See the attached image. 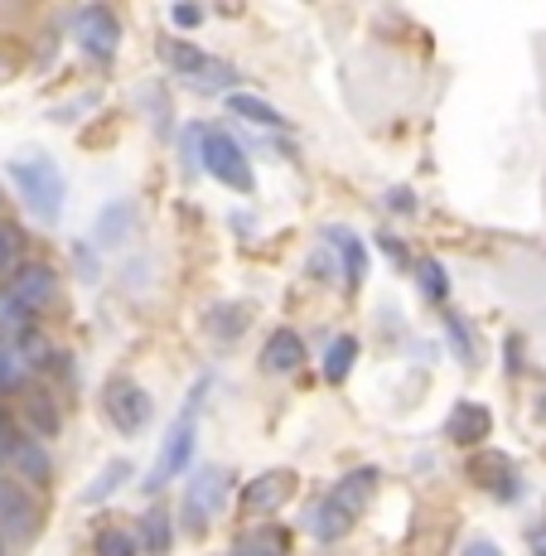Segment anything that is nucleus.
Wrapping results in <instances>:
<instances>
[{"label": "nucleus", "mask_w": 546, "mask_h": 556, "mask_svg": "<svg viewBox=\"0 0 546 556\" xmlns=\"http://www.w3.org/2000/svg\"><path fill=\"white\" fill-rule=\"evenodd\" d=\"M199 397H203V388H199ZM199 397H189V406L175 416V426H169L165 445H160L155 469L145 475V489H165L169 479H179L189 465H194V435H199V426H194V406H199Z\"/></svg>", "instance_id": "7ed1b4c3"}, {"label": "nucleus", "mask_w": 546, "mask_h": 556, "mask_svg": "<svg viewBox=\"0 0 546 556\" xmlns=\"http://www.w3.org/2000/svg\"><path fill=\"white\" fill-rule=\"evenodd\" d=\"M285 552H291V532L285 528H262V532H252V538H242L232 556H285Z\"/></svg>", "instance_id": "6ab92c4d"}, {"label": "nucleus", "mask_w": 546, "mask_h": 556, "mask_svg": "<svg viewBox=\"0 0 546 556\" xmlns=\"http://www.w3.org/2000/svg\"><path fill=\"white\" fill-rule=\"evenodd\" d=\"M325 238L334 242L339 252H344V266H348V286H363V271H368V252H363V242L358 238H348L344 228H325Z\"/></svg>", "instance_id": "aec40b11"}, {"label": "nucleus", "mask_w": 546, "mask_h": 556, "mask_svg": "<svg viewBox=\"0 0 546 556\" xmlns=\"http://www.w3.org/2000/svg\"><path fill=\"white\" fill-rule=\"evenodd\" d=\"M358 339L353 334H339L334 344H329V354H325V382H344L348 372H353V363H358Z\"/></svg>", "instance_id": "a211bd4d"}, {"label": "nucleus", "mask_w": 546, "mask_h": 556, "mask_svg": "<svg viewBox=\"0 0 546 556\" xmlns=\"http://www.w3.org/2000/svg\"><path fill=\"white\" fill-rule=\"evenodd\" d=\"M20 325H29V315L0 291V334H10V329H20Z\"/></svg>", "instance_id": "cd10ccee"}, {"label": "nucleus", "mask_w": 546, "mask_h": 556, "mask_svg": "<svg viewBox=\"0 0 546 556\" xmlns=\"http://www.w3.org/2000/svg\"><path fill=\"white\" fill-rule=\"evenodd\" d=\"M228 106H232V116H247V122H256V126H285V116L276 112L271 102L252 98V92H232Z\"/></svg>", "instance_id": "412c9836"}, {"label": "nucleus", "mask_w": 546, "mask_h": 556, "mask_svg": "<svg viewBox=\"0 0 546 556\" xmlns=\"http://www.w3.org/2000/svg\"><path fill=\"white\" fill-rule=\"evenodd\" d=\"M0 445H5V431H0Z\"/></svg>", "instance_id": "2f4dec72"}, {"label": "nucleus", "mask_w": 546, "mask_h": 556, "mask_svg": "<svg viewBox=\"0 0 546 556\" xmlns=\"http://www.w3.org/2000/svg\"><path fill=\"white\" fill-rule=\"evenodd\" d=\"M92 552L98 556H141V542H136V528H102Z\"/></svg>", "instance_id": "b1692460"}, {"label": "nucleus", "mask_w": 546, "mask_h": 556, "mask_svg": "<svg viewBox=\"0 0 546 556\" xmlns=\"http://www.w3.org/2000/svg\"><path fill=\"white\" fill-rule=\"evenodd\" d=\"M295 494V475L291 469H271V475H256L242 484V508H252V513H271V508H281L285 498Z\"/></svg>", "instance_id": "f8f14e48"}, {"label": "nucleus", "mask_w": 546, "mask_h": 556, "mask_svg": "<svg viewBox=\"0 0 546 556\" xmlns=\"http://www.w3.org/2000/svg\"><path fill=\"white\" fill-rule=\"evenodd\" d=\"M39 528V504L20 479L0 475V538H29Z\"/></svg>", "instance_id": "1a4fd4ad"}, {"label": "nucleus", "mask_w": 546, "mask_h": 556, "mask_svg": "<svg viewBox=\"0 0 546 556\" xmlns=\"http://www.w3.org/2000/svg\"><path fill=\"white\" fill-rule=\"evenodd\" d=\"M474 479H479V484H488V489H494V494H503V498L518 489V479H512V459H503V455L474 459Z\"/></svg>", "instance_id": "dca6fc26"}, {"label": "nucleus", "mask_w": 546, "mask_h": 556, "mask_svg": "<svg viewBox=\"0 0 546 556\" xmlns=\"http://www.w3.org/2000/svg\"><path fill=\"white\" fill-rule=\"evenodd\" d=\"M459 556H503V552H498V542H488V538H474V542H469V547L459 552Z\"/></svg>", "instance_id": "c756f323"}, {"label": "nucleus", "mask_w": 546, "mask_h": 556, "mask_svg": "<svg viewBox=\"0 0 546 556\" xmlns=\"http://www.w3.org/2000/svg\"><path fill=\"white\" fill-rule=\"evenodd\" d=\"M78 45H82V53H88V59L112 63L116 45H122V25H116L112 10H102V5L82 10V15H78Z\"/></svg>", "instance_id": "9d476101"}, {"label": "nucleus", "mask_w": 546, "mask_h": 556, "mask_svg": "<svg viewBox=\"0 0 546 556\" xmlns=\"http://www.w3.org/2000/svg\"><path fill=\"white\" fill-rule=\"evenodd\" d=\"M421 286H426V295H435V301H445V271H441V262H421Z\"/></svg>", "instance_id": "bb28decb"}, {"label": "nucleus", "mask_w": 546, "mask_h": 556, "mask_svg": "<svg viewBox=\"0 0 546 556\" xmlns=\"http://www.w3.org/2000/svg\"><path fill=\"white\" fill-rule=\"evenodd\" d=\"M537 556H546V528L537 532Z\"/></svg>", "instance_id": "7c9ffc66"}, {"label": "nucleus", "mask_w": 546, "mask_h": 556, "mask_svg": "<svg viewBox=\"0 0 546 556\" xmlns=\"http://www.w3.org/2000/svg\"><path fill=\"white\" fill-rule=\"evenodd\" d=\"M15 416H20V426H25V435H35V441H53V435H59V426H63L59 402H53L45 388H20Z\"/></svg>", "instance_id": "9b49d317"}, {"label": "nucleus", "mask_w": 546, "mask_h": 556, "mask_svg": "<svg viewBox=\"0 0 546 556\" xmlns=\"http://www.w3.org/2000/svg\"><path fill=\"white\" fill-rule=\"evenodd\" d=\"M169 20H175L179 29H194V25H203V10L199 5H175L169 10Z\"/></svg>", "instance_id": "c85d7f7f"}, {"label": "nucleus", "mask_w": 546, "mask_h": 556, "mask_svg": "<svg viewBox=\"0 0 546 556\" xmlns=\"http://www.w3.org/2000/svg\"><path fill=\"white\" fill-rule=\"evenodd\" d=\"M165 59H169V68L179 73V78H189L194 88H228L238 73L228 68L223 59H213V53H203L199 45H189V39H165Z\"/></svg>", "instance_id": "0eeeda50"}, {"label": "nucleus", "mask_w": 546, "mask_h": 556, "mask_svg": "<svg viewBox=\"0 0 546 556\" xmlns=\"http://www.w3.org/2000/svg\"><path fill=\"white\" fill-rule=\"evenodd\" d=\"M25 358H20V349H15V339L10 334H0V392H20L25 388Z\"/></svg>", "instance_id": "5701e85b"}, {"label": "nucleus", "mask_w": 546, "mask_h": 556, "mask_svg": "<svg viewBox=\"0 0 546 556\" xmlns=\"http://www.w3.org/2000/svg\"><path fill=\"white\" fill-rule=\"evenodd\" d=\"M300 363H305V339H300L295 329H276L262 349V368L276 372V378H285V372H295Z\"/></svg>", "instance_id": "4468645a"}, {"label": "nucleus", "mask_w": 546, "mask_h": 556, "mask_svg": "<svg viewBox=\"0 0 546 556\" xmlns=\"http://www.w3.org/2000/svg\"><path fill=\"white\" fill-rule=\"evenodd\" d=\"M15 262H20V228L0 223V271H15Z\"/></svg>", "instance_id": "393cba45"}, {"label": "nucleus", "mask_w": 546, "mask_h": 556, "mask_svg": "<svg viewBox=\"0 0 546 556\" xmlns=\"http://www.w3.org/2000/svg\"><path fill=\"white\" fill-rule=\"evenodd\" d=\"M232 489H238V479H232L228 465H203L199 479L189 484V498H185V504H189V528H194V532H208V522L218 518L223 508H228Z\"/></svg>", "instance_id": "39448f33"}, {"label": "nucleus", "mask_w": 546, "mask_h": 556, "mask_svg": "<svg viewBox=\"0 0 546 556\" xmlns=\"http://www.w3.org/2000/svg\"><path fill=\"white\" fill-rule=\"evenodd\" d=\"M445 426H449V441L455 445H479L488 431H494V412H488L484 402H459Z\"/></svg>", "instance_id": "ddd939ff"}, {"label": "nucleus", "mask_w": 546, "mask_h": 556, "mask_svg": "<svg viewBox=\"0 0 546 556\" xmlns=\"http://www.w3.org/2000/svg\"><path fill=\"white\" fill-rule=\"evenodd\" d=\"M0 459L10 465V479H20L25 489H45L53 479V459L45 451V441H35V435H5V445H0Z\"/></svg>", "instance_id": "6e6552de"}, {"label": "nucleus", "mask_w": 546, "mask_h": 556, "mask_svg": "<svg viewBox=\"0 0 546 556\" xmlns=\"http://www.w3.org/2000/svg\"><path fill=\"white\" fill-rule=\"evenodd\" d=\"M368 494H372V469H363L358 479H344V484L329 494V504H334L339 513H348V518H358L363 504H368Z\"/></svg>", "instance_id": "f3484780"}, {"label": "nucleus", "mask_w": 546, "mask_h": 556, "mask_svg": "<svg viewBox=\"0 0 546 556\" xmlns=\"http://www.w3.org/2000/svg\"><path fill=\"white\" fill-rule=\"evenodd\" d=\"M122 479H126V465H122V459H116V465H112V469H106V475L98 479V484H92V489H88V504H102V498H106V494H112V489H116V484H122Z\"/></svg>", "instance_id": "a878e982"}, {"label": "nucleus", "mask_w": 546, "mask_h": 556, "mask_svg": "<svg viewBox=\"0 0 546 556\" xmlns=\"http://www.w3.org/2000/svg\"><path fill=\"white\" fill-rule=\"evenodd\" d=\"M305 528H309V538H315V542H339V538H344V532L353 528V518H348V513H339L334 504H329V498H319V504L309 508Z\"/></svg>", "instance_id": "2eb2a0df"}, {"label": "nucleus", "mask_w": 546, "mask_h": 556, "mask_svg": "<svg viewBox=\"0 0 546 556\" xmlns=\"http://www.w3.org/2000/svg\"><path fill=\"white\" fill-rule=\"evenodd\" d=\"M5 295L25 309L29 319L45 315V309L59 305V271H53L49 262H15V271H10V281H5Z\"/></svg>", "instance_id": "20e7f679"}, {"label": "nucleus", "mask_w": 546, "mask_h": 556, "mask_svg": "<svg viewBox=\"0 0 546 556\" xmlns=\"http://www.w3.org/2000/svg\"><path fill=\"white\" fill-rule=\"evenodd\" d=\"M10 185H15V194L25 199V208L35 213L39 223H59L63 218V194H68V179H63V169L53 165L49 155H15L5 165Z\"/></svg>", "instance_id": "f257e3e1"}, {"label": "nucleus", "mask_w": 546, "mask_h": 556, "mask_svg": "<svg viewBox=\"0 0 546 556\" xmlns=\"http://www.w3.org/2000/svg\"><path fill=\"white\" fill-rule=\"evenodd\" d=\"M199 160H203V169H208L213 179H218L223 189H232V194H256V175H252V160H247V151H242L238 141H232L228 131H203V151H199Z\"/></svg>", "instance_id": "f03ea898"}, {"label": "nucleus", "mask_w": 546, "mask_h": 556, "mask_svg": "<svg viewBox=\"0 0 546 556\" xmlns=\"http://www.w3.org/2000/svg\"><path fill=\"white\" fill-rule=\"evenodd\" d=\"M136 542H141V552H169V513L150 508L136 528Z\"/></svg>", "instance_id": "4be33fe9"}, {"label": "nucleus", "mask_w": 546, "mask_h": 556, "mask_svg": "<svg viewBox=\"0 0 546 556\" xmlns=\"http://www.w3.org/2000/svg\"><path fill=\"white\" fill-rule=\"evenodd\" d=\"M102 412H106V421H112L122 435H141L150 426V412H155V406H150L141 382L112 378V382H106V392H102Z\"/></svg>", "instance_id": "423d86ee"}, {"label": "nucleus", "mask_w": 546, "mask_h": 556, "mask_svg": "<svg viewBox=\"0 0 546 556\" xmlns=\"http://www.w3.org/2000/svg\"><path fill=\"white\" fill-rule=\"evenodd\" d=\"M0 556H5V547H0Z\"/></svg>", "instance_id": "473e14b6"}]
</instances>
